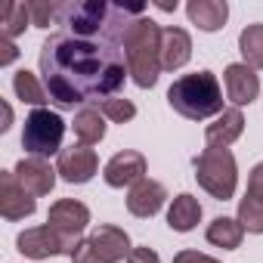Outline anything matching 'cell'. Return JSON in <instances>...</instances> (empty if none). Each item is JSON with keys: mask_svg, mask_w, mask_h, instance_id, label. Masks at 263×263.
<instances>
[{"mask_svg": "<svg viewBox=\"0 0 263 263\" xmlns=\"http://www.w3.org/2000/svg\"><path fill=\"white\" fill-rule=\"evenodd\" d=\"M111 37H74L53 34L41 47L44 90L59 108H74L84 102H99L124 87L127 59Z\"/></svg>", "mask_w": 263, "mask_h": 263, "instance_id": "obj_1", "label": "cell"}, {"mask_svg": "<svg viewBox=\"0 0 263 263\" xmlns=\"http://www.w3.org/2000/svg\"><path fill=\"white\" fill-rule=\"evenodd\" d=\"M124 59H127V71L134 78L137 87L149 90L155 87L158 74H161V28L152 19H134L121 41Z\"/></svg>", "mask_w": 263, "mask_h": 263, "instance_id": "obj_2", "label": "cell"}, {"mask_svg": "<svg viewBox=\"0 0 263 263\" xmlns=\"http://www.w3.org/2000/svg\"><path fill=\"white\" fill-rule=\"evenodd\" d=\"M167 102L177 115L189 118V121H204L214 115H223V87L217 81V74L211 71H195V74H183L171 84L167 90Z\"/></svg>", "mask_w": 263, "mask_h": 263, "instance_id": "obj_3", "label": "cell"}, {"mask_svg": "<svg viewBox=\"0 0 263 263\" xmlns=\"http://www.w3.org/2000/svg\"><path fill=\"white\" fill-rule=\"evenodd\" d=\"M195 180L204 192H211L217 201H229L238 186V171H235V155L229 149H204L195 155Z\"/></svg>", "mask_w": 263, "mask_h": 263, "instance_id": "obj_4", "label": "cell"}, {"mask_svg": "<svg viewBox=\"0 0 263 263\" xmlns=\"http://www.w3.org/2000/svg\"><path fill=\"white\" fill-rule=\"evenodd\" d=\"M62 137H65V121L50 111V108H34L25 118L22 130V146L31 158H47L62 152Z\"/></svg>", "mask_w": 263, "mask_h": 263, "instance_id": "obj_5", "label": "cell"}, {"mask_svg": "<svg viewBox=\"0 0 263 263\" xmlns=\"http://www.w3.org/2000/svg\"><path fill=\"white\" fill-rule=\"evenodd\" d=\"M47 223H50L65 241H71V245L78 248V245H81V235H84V229H87V223H90V211H87V204H81V201H74V198H62V201H56V204L50 208Z\"/></svg>", "mask_w": 263, "mask_h": 263, "instance_id": "obj_6", "label": "cell"}, {"mask_svg": "<svg viewBox=\"0 0 263 263\" xmlns=\"http://www.w3.org/2000/svg\"><path fill=\"white\" fill-rule=\"evenodd\" d=\"M16 245H19V251H22L25 257H34V260L59 257V254H71V251H74V245H71V241H65V238L50 226V223H47V226H34V229L19 232Z\"/></svg>", "mask_w": 263, "mask_h": 263, "instance_id": "obj_7", "label": "cell"}, {"mask_svg": "<svg viewBox=\"0 0 263 263\" xmlns=\"http://www.w3.org/2000/svg\"><path fill=\"white\" fill-rule=\"evenodd\" d=\"M37 208L34 195L19 183L16 171H0V214L7 220H25Z\"/></svg>", "mask_w": 263, "mask_h": 263, "instance_id": "obj_8", "label": "cell"}, {"mask_svg": "<svg viewBox=\"0 0 263 263\" xmlns=\"http://www.w3.org/2000/svg\"><path fill=\"white\" fill-rule=\"evenodd\" d=\"M96 171H99V158H96V152H93L90 146H81V143H78V146H68V149L59 152L56 174H59L65 183H74V186L90 183Z\"/></svg>", "mask_w": 263, "mask_h": 263, "instance_id": "obj_9", "label": "cell"}, {"mask_svg": "<svg viewBox=\"0 0 263 263\" xmlns=\"http://www.w3.org/2000/svg\"><path fill=\"white\" fill-rule=\"evenodd\" d=\"M105 183L111 189H124V186H137L140 180H146V158L140 152H118L108 158L105 171H102Z\"/></svg>", "mask_w": 263, "mask_h": 263, "instance_id": "obj_10", "label": "cell"}, {"mask_svg": "<svg viewBox=\"0 0 263 263\" xmlns=\"http://www.w3.org/2000/svg\"><path fill=\"white\" fill-rule=\"evenodd\" d=\"M226 99L235 105H251L260 93V78L254 74V68H248L245 62H232L226 65Z\"/></svg>", "mask_w": 263, "mask_h": 263, "instance_id": "obj_11", "label": "cell"}, {"mask_svg": "<svg viewBox=\"0 0 263 263\" xmlns=\"http://www.w3.org/2000/svg\"><path fill=\"white\" fill-rule=\"evenodd\" d=\"M164 198H167V189L158 183V180H140L137 186H130V195H127V211L134 214V217H155L158 211H161V204H164Z\"/></svg>", "mask_w": 263, "mask_h": 263, "instance_id": "obj_12", "label": "cell"}, {"mask_svg": "<svg viewBox=\"0 0 263 263\" xmlns=\"http://www.w3.org/2000/svg\"><path fill=\"white\" fill-rule=\"evenodd\" d=\"M90 245H93V251L99 254L102 263H118V260L130 257V251H134L130 248V235L118 226H99L90 235Z\"/></svg>", "mask_w": 263, "mask_h": 263, "instance_id": "obj_13", "label": "cell"}, {"mask_svg": "<svg viewBox=\"0 0 263 263\" xmlns=\"http://www.w3.org/2000/svg\"><path fill=\"white\" fill-rule=\"evenodd\" d=\"M189 56H192V37L177 25L161 28V68L177 71L189 62Z\"/></svg>", "mask_w": 263, "mask_h": 263, "instance_id": "obj_14", "label": "cell"}, {"mask_svg": "<svg viewBox=\"0 0 263 263\" xmlns=\"http://www.w3.org/2000/svg\"><path fill=\"white\" fill-rule=\"evenodd\" d=\"M16 177L31 195H50L56 186V167H50L44 158H22L16 164Z\"/></svg>", "mask_w": 263, "mask_h": 263, "instance_id": "obj_15", "label": "cell"}, {"mask_svg": "<svg viewBox=\"0 0 263 263\" xmlns=\"http://www.w3.org/2000/svg\"><path fill=\"white\" fill-rule=\"evenodd\" d=\"M245 130V115L238 108H226L223 115H217L214 124H208L204 130V140H208V149H229Z\"/></svg>", "mask_w": 263, "mask_h": 263, "instance_id": "obj_16", "label": "cell"}, {"mask_svg": "<svg viewBox=\"0 0 263 263\" xmlns=\"http://www.w3.org/2000/svg\"><path fill=\"white\" fill-rule=\"evenodd\" d=\"M186 16L201 31H220L226 25L229 7H226V0H189V4H186Z\"/></svg>", "mask_w": 263, "mask_h": 263, "instance_id": "obj_17", "label": "cell"}, {"mask_svg": "<svg viewBox=\"0 0 263 263\" xmlns=\"http://www.w3.org/2000/svg\"><path fill=\"white\" fill-rule=\"evenodd\" d=\"M198 220H201V204H198V198H192L189 192H183V195H177V198L171 201L167 226H171L174 232H189V229L198 226Z\"/></svg>", "mask_w": 263, "mask_h": 263, "instance_id": "obj_18", "label": "cell"}, {"mask_svg": "<svg viewBox=\"0 0 263 263\" xmlns=\"http://www.w3.org/2000/svg\"><path fill=\"white\" fill-rule=\"evenodd\" d=\"M71 130H74V137L81 140V146L102 143V137H105V121H102V111H99L96 105H84V108L74 115Z\"/></svg>", "mask_w": 263, "mask_h": 263, "instance_id": "obj_19", "label": "cell"}, {"mask_svg": "<svg viewBox=\"0 0 263 263\" xmlns=\"http://www.w3.org/2000/svg\"><path fill=\"white\" fill-rule=\"evenodd\" d=\"M245 238V226L232 217H217L211 226H208V241L223 248V251H235Z\"/></svg>", "mask_w": 263, "mask_h": 263, "instance_id": "obj_20", "label": "cell"}, {"mask_svg": "<svg viewBox=\"0 0 263 263\" xmlns=\"http://www.w3.org/2000/svg\"><path fill=\"white\" fill-rule=\"evenodd\" d=\"M13 90H16V96H19L22 102H31L34 108H44V102L50 99L47 90L41 87V81H37L28 68H22V71L13 74Z\"/></svg>", "mask_w": 263, "mask_h": 263, "instance_id": "obj_21", "label": "cell"}, {"mask_svg": "<svg viewBox=\"0 0 263 263\" xmlns=\"http://www.w3.org/2000/svg\"><path fill=\"white\" fill-rule=\"evenodd\" d=\"M238 50L248 68H263V25H248L238 34Z\"/></svg>", "mask_w": 263, "mask_h": 263, "instance_id": "obj_22", "label": "cell"}, {"mask_svg": "<svg viewBox=\"0 0 263 263\" xmlns=\"http://www.w3.org/2000/svg\"><path fill=\"white\" fill-rule=\"evenodd\" d=\"M0 31H4V37H16V34H22L28 25H31V10H28V4H4V10H0Z\"/></svg>", "mask_w": 263, "mask_h": 263, "instance_id": "obj_23", "label": "cell"}, {"mask_svg": "<svg viewBox=\"0 0 263 263\" xmlns=\"http://www.w3.org/2000/svg\"><path fill=\"white\" fill-rule=\"evenodd\" d=\"M99 111L108 121H115V124H127V121L137 118V105L130 102L127 96H108V99H102L99 102Z\"/></svg>", "mask_w": 263, "mask_h": 263, "instance_id": "obj_24", "label": "cell"}, {"mask_svg": "<svg viewBox=\"0 0 263 263\" xmlns=\"http://www.w3.org/2000/svg\"><path fill=\"white\" fill-rule=\"evenodd\" d=\"M238 223L248 229V232H263V201L245 195L238 201Z\"/></svg>", "mask_w": 263, "mask_h": 263, "instance_id": "obj_25", "label": "cell"}, {"mask_svg": "<svg viewBox=\"0 0 263 263\" xmlns=\"http://www.w3.org/2000/svg\"><path fill=\"white\" fill-rule=\"evenodd\" d=\"M59 7H62V4H28V10H31V25L50 28V19L59 16Z\"/></svg>", "mask_w": 263, "mask_h": 263, "instance_id": "obj_26", "label": "cell"}, {"mask_svg": "<svg viewBox=\"0 0 263 263\" xmlns=\"http://www.w3.org/2000/svg\"><path fill=\"white\" fill-rule=\"evenodd\" d=\"M71 263H102V260H99V254L93 251L90 238H81V245L71 251Z\"/></svg>", "mask_w": 263, "mask_h": 263, "instance_id": "obj_27", "label": "cell"}, {"mask_svg": "<svg viewBox=\"0 0 263 263\" xmlns=\"http://www.w3.org/2000/svg\"><path fill=\"white\" fill-rule=\"evenodd\" d=\"M248 195L257 198V201H263V161L254 164V171H251V177H248Z\"/></svg>", "mask_w": 263, "mask_h": 263, "instance_id": "obj_28", "label": "cell"}, {"mask_svg": "<svg viewBox=\"0 0 263 263\" xmlns=\"http://www.w3.org/2000/svg\"><path fill=\"white\" fill-rule=\"evenodd\" d=\"M127 263H161V257L152 248H134L130 257H127Z\"/></svg>", "mask_w": 263, "mask_h": 263, "instance_id": "obj_29", "label": "cell"}, {"mask_svg": "<svg viewBox=\"0 0 263 263\" xmlns=\"http://www.w3.org/2000/svg\"><path fill=\"white\" fill-rule=\"evenodd\" d=\"M174 263H220L217 257H208V254H198V251H180L174 257Z\"/></svg>", "mask_w": 263, "mask_h": 263, "instance_id": "obj_30", "label": "cell"}, {"mask_svg": "<svg viewBox=\"0 0 263 263\" xmlns=\"http://www.w3.org/2000/svg\"><path fill=\"white\" fill-rule=\"evenodd\" d=\"M0 50H4V53H0V65H10V62L19 56V50H16V44H13L10 37H4V41H0Z\"/></svg>", "mask_w": 263, "mask_h": 263, "instance_id": "obj_31", "label": "cell"}, {"mask_svg": "<svg viewBox=\"0 0 263 263\" xmlns=\"http://www.w3.org/2000/svg\"><path fill=\"white\" fill-rule=\"evenodd\" d=\"M10 121H13V108L4 102V124H0V130H4V134H7V130H10Z\"/></svg>", "mask_w": 263, "mask_h": 263, "instance_id": "obj_32", "label": "cell"}, {"mask_svg": "<svg viewBox=\"0 0 263 263\" xmlns=\"http://www.w3.org/2000/svg\"><path fill=\"white\" fill-rule=\"evenodd\" d=\"M155 7H158L161 13H174V10H177V0H174V4H167V0H158Z\"/></svg>", "mask_w": 263, "mask_h": 263, "instance_id": "obj_33", "label": "cell"}]
</instances>
